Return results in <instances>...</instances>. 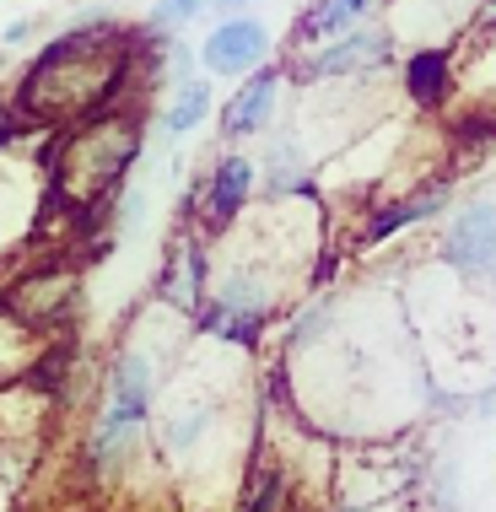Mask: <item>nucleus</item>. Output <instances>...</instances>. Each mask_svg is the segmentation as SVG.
I'll list each match as a JSON object with an SVG mask.
<instances>
[{
  "label": "nucleus",
  "instance_id": "obj_5",
  "mask_svg": "<svg viewBox=\"0 0 496 512\" xmlns=\"http://www.w3.org/2000/svg\"><path fill=\"white\" fill-rule=\"evenodd\" d=\"M146 399H151V372L141 356H124L119 372H114V405H108V421H103V437H98V459L114 453V442H124V426H135L146 415Z\"/></svg>",
  "mask_w": 496,
  "mask_h": 512
},
{
  "label": "nucleus",
  "instance_id": "obj_7",
  "mask_svg": "<svg viewBox=\"0 0 496 512\" xmlns=\"http://www.w3.org/2000/svg\"><path fill=\"white\" fill-rule=\"evenodd\" d=\"M405 92H410V103H421V108L448 103V92H453V54L448 49H416L405 60Z\"/></svg>",
  "mask_w": 496,
  "mask_h": 512
},
{
  "label": "nucleus",
  "instance_id": "obj_3",
  "mask_svg": "<svg viewBox=\"0 0 496 512\" xmlns=\"http://www.w3.org/2000/svg\"><path fill=\"white\" fill-rule=\"evenodd\" d=\"M270 60V27L259 17H222L200 44V65L211 76H248Z\"/></svg>",
  "mask_w": 496,
  "mask_h": 512
},
{
  "label": "nucleus",
  "instance_id": "obj_1",
  "mask_svg": "<svg viewBox=\"0 0 496 512\" xmlns=\"http://www.w3.org/2000/svg\"><path fill=\"white\" fill-rule=\"evenodd\" d=\"M394 60V33L378 22H362L340 38H324V44H308V54L297 60V76L324 81V76H367L383 71Z\"/></svg>",
  "mask_w": 496,
  "mask_h": 512
},
{
  "label": "nucleus",
  "instance_id": "obj_4",
  "mask_svg": "<svg viewBox=\"0 0 496 512\" xmlns=\"http://www.w3.org/2000/svg\"><path fill=\"white\" fill-rule=\"evenodd\" d=\"M275 98H281V71L265 60L259 71H248L243 87L227 98V108H222V135H227V141L259 135V130L270 124V114H275Z\"/></svg>",
  "mask_w": 496,
  "mask_h": 512
},
{
  "label": "nucleus",
  "instance_id": "obj_13",
  "mask_svg": "<svg viewBox=\"0 0 496 512\" xmlns=\"http://www.w3.org/2000/svg\"><path fill=\"white\" fill-rule=\"evenodd\" d=\"M27 33H33V22H27V17H22V22H11V27H6V33H0V38H6V44H22V38H27Z\"/></svg>",
  "mask_w": 496,
  "mask_h": 512
},
{
  "label": "nucleus",
  "instance_id": "obj_6",
  "mask_svg": "<svg viewBox=\"0 0 496 512\" xmlns=\"http://www.w3.org/2000/svg\"><path fill=\"white\" fill-rule=\"evenodd\" d=\"M378 6L383 0H313V6L292 22V38H297V49L324 44V38H340V33H351V27L372 22Z\"/></svg>",
  "mask_w": 496,
  "mask_h": 512
},
{
  "label": "nucleus",
  "instance_id": "obj_9",
  "mask_svg": "<svg viewBox=\"0 0 496 512\" xmlns=\"http://www.w3.org/2000/svg\"><path fill=\"white\" fill-rule=\"evenodd\" d=\"M443 205H448V189H421V195H410V200H399V205H383V211L372 216L367 238L383 243V238H394V232H405V227H416V221L437 216Z\"/></svg>",
  "mask_w": 496,
  "mask_h": 512
},
{
  "label": "nucleus",
  "instance_id": "obj_12",
  "mask_svg": "<svg viewBox=\"0 0 496 512\" xmlns=\"http://www.w3.org/2000/svg\"><path fill=\"white\" fill-rule=\"evenodd\" d=\"M248 512H281V480H265V491H259V502Z\"/></svg>",
  "mask_w": 496,
  "mask_h": 512
},
{
  "label": "nucleus",
  "instance_id": "obj_8",
  "mask_svg": "<svg viewBox=\"0 0 496 512\" xmlns=\"http://www.w3.org/2000/svg\"><path fill=\"white\" fill-rule=\"evenodd\" d=\"M248 189H254V168H248L243 157H227L222 168L211 173V195H205V221H211V227H227V221L238 216V205L248 200Z\"/></svg>",
  "mask_w": 496,
  "mask_h": 512
},
{
  "label": "nucleus",
  "instance_id": "obj_14",
  "mask_svg": "<svg viewBox=\"0 0 496 512\" xmlns=\"http://www.w3.org/2000/svg\"><path fill=\"white\" fill-rule=\"evenodd\" d=\"M11 130H17V119H11L6 108H0V141H11Z\"/></svg>",
  "mask_w": 496,
  "mask_h": 512
},
{
  "label": "nucleus",
  "instance_id": "obj_11",
  "mask_svg": "<svg viewBox=\"0 0 496 512\" xmlns=\"http://www.w3.org/2000/svg\"><path fill=\"white\" fill-rule=\"evenodd\" d=\"M205 11V0H151V27L157 33H178Z\"/></svg>",
  "mask_w": 496,
  "mask_h": 512
},
{
  "label": "nucleus",
  "instance_id": "obj_10",
  "mask_svg": "<svg viewBox=\"0 0 496 512\" xmlns=\"http://www.w3.org/2000/svg\"><path fill=\"white\" fill-rule=\"evenodd\" d=\"M211 114V87H205L200 76H189V81H178V92H173V103H168V135H189L195 124Z\"/></svg>",
  "mask_w": 496,
  "mask_h": 512
},
{
  "label": "nucleus",
  "instance_id": "obj_2",
  "mask_svg": "<svg viewBox=\"0 0 496 512\" xmlns=\"http://www.w3.org/2000/svg\"><path fill=\"white\" fill-rule=\"evenodd\" d=\"M443 259L459 275H475V281H491L496 275V195L470 200L459 216L448 221Z\"/></svg>",
  "mask_w": 496,
  "mask_h": 512
}]
</instances>
